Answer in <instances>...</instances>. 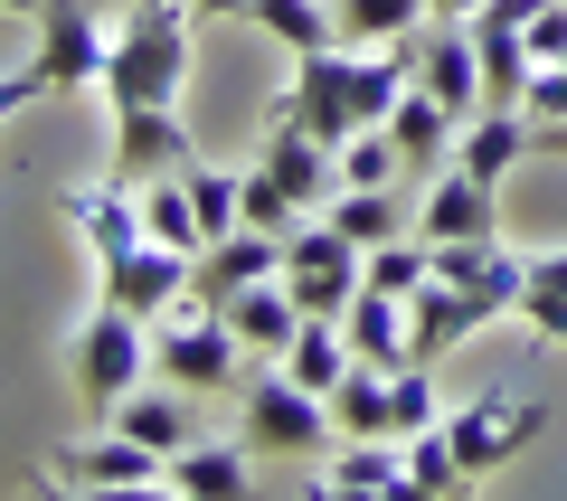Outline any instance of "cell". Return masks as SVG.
Segmentation results:
<instances>
[{"mask_svg": "<svg viewBox=\"0 0 567 501\" xmlns=\"http://www.w3.org/2000/svg\"><path fill=\"white\" fill-rule=\"evenodd\" d=\"M416 85V58L406 48H303L293 58V85H284V104L275 114L284 123H303V133H322V142H350V133H369V123H388L398 114V95Z\"/></svg>", "mask_w": 567, "mask_h": 501, "instance_id": "6da1fadb", "label": "cell"}, {"mask_svg": "<svg viewBox=\"0 0 567 501\" xmlns=\"http://www.w3.org/2000/svg\"><path fill=\"white\" fill-rule=\"evenodd\" d=\"M189 85V0H133L104 48V104L114 114H181Z\"/></svg>", "mask_w": 567, "mask_h": 501, "instance_id": "7a4b0ae2", "label": "cell"}, {"mask_svg": "<svg viewBox=\"0 0 567 501\" xmlns=\"http://www.w3.org/2000/svg\"><path fill=\"white\" fill-rule=\"evenodd\" d=\"M237 444L246 454H331L341 444V426H331V398H312L293 369H256V379H237Z\"/></svg>", "mask_w": 567, "mask_h": 501, "instance_id": "3957f363", "label": "cell"}, {"mask_svg": "<svg viewBox=\"0 0 567 501\" xmlns=\"http://www.w3.org/2000/svg\"><path fill=\"white\" fill-rule=\"evenodd\" d=\"M142 369H152L142 313H123V303H104V294H95V313L66 331V379H76L95 407H123V398L142 388Z\"/></svg>", "mask_w": 567, "mask_h": 501, "instance_id": "277c9868", "label": "cell"}, {"mask_svg": "<svg viewBox=\"0 0 567 501\" xmlns=\"http://www.w3.org/2000/svg\"><path fill=\"white\" fill-rule=\"evenodd\" d=\"M237 360H246V341H237V321L218 313V303H181V313L152 331V369H162L171 388H227L237 379Z\"/></svg>", "mask_w": 567, "mask_h": 501, "instance_id": "5b68a950", "label": "cell"}, {"mask_svg": "<svg viewBox=\"0 0 567 501\" xmlns=\"http://www.w3.org/2000/svg\"><path fill=\"white\" fill-rule=\"evenodd\" d=\"M39 473L58 482V492H171V454L133 444L123 426H104V436H76V444H48Z\"/></svg>", "mask_w": 567, "mask_h": 501, "instance_id": "8992f818", "label": "cell"}, {"mask_svg": "<svg viewBox=\"0 0 567 501\" xmlns=\"http://www.w3.org/2000/svg\"><path fill=\"white\" fill-rule=\"evenodd\" d=\"M284 284H293V303H303V313H350V294L369 284V246L341 237V227L312 208V218L284 237Z\"/></svg>", "mask_w": 567, "mask_h": 501, "instance_id": "52a82bcc", "label": "cell"}, {"mask_svg": "<svg viewBox=\"0 0 567 501\" xmlns=\"http://www.w3.org/2000/svg\"><path fill=\"white\" fill-rule=\"evenodd\" d=\"M539 436H548V398H511V388H492V398H473V407L445 417V444H454V463H464L473 482L502 473L511 454H529Z\"/></svg>", "mask_w": 567, "mask_h": 501, "instance_id": "ba28073f", "label": "cell"}, {"mask_svg": "<svg viewBox=\"0 0 567 501\" xmlns=\"http://www.w3.org/2000/svg\"><path fill=\"white\" fill-rule=\"evenodd\" d=\"M104 48H114V29L85 10V0H39V76L48 95H76V85H104Z\"/></svg>", "mask_w": 567, "mask_h": 501, "instance_id": "9c48e42d", "label": "cell"}, {"mask_svg": "<svg viewBox=\"0 0 567 501\" xmlns=\"http://www.w3.org/2000/svg\"><path fill=\"white\" fill-rule=\"evenodd\" d=\"M502 313H511L502 294H473V284H445V275H425L416 294H406V331H416V360L435 369L454 341H473V331H483V321H502Z\"/></svg>", "mask_w": 567, "mask_h": 501, "instance_id": "30bf717a", "label": "cell"}, {"mask_svg": "<svg viewBox=\"0 0 567 501\" xmlns=\"http://www.w3.org/2000/svg\"><path fill=\"white\" fill-rule=\"evenodd\" d=\"M58 208H66V227L85 237L95 275H104V265H123L142 237H152V227H142V190H133V181H114V171H104V181H85V190H66Z\"/></svg>", "mask_w": 567, "mask_h": 501, "instance_id": "8fae6325", "label": "cell"}, {"mask_svg": "<svg viewBox=\"0 0 567 501\" xmlns=\"http://www.w3.org/2000/svg\"><path fill=\"white\" fill-rule=\"evenodd\" d=\"M189 265H199V256H181V246H162V237H142L123 265H104V275H95V294L123 303V313H181V303H189Z\"/></svg>", "mask_w": 567, "mask_h": 501, "instance_id": "7c38bea8", "label": "cell"}, {"mask_svg": "<svg viewBox=\"0 0 567 501\" xmlns=\"http://www.w3.org/2000/svg\"><path fill=\"white\" fill-rule=\"evenodd\" d=\"M265 275H284V237L275 227H227V237H208L199 265H189V303H227V294H246V284H265Z\"/></svg>", "mask_w": 567, "mask_h": 501, "instance_id": "4fadbf2b", "label": "cell"}, {"mask_svg": "<svg viewBox=\"0 0 567 501\" xmlns=\"http://www.w3.org/2000/svg\"><path fill=\"white\" fill-rule=\"evenodd\" d=\"M256 161H265V171H275V181L293 190L303 208H331V200H341V142L303 133V123H284V114H275V133L256 142Z\"/></svg>", "mask_w": 567, "mask_h": 501, "instance_id": "5bb4252c", "label": "cell"}, {"mask_svg": "<svg viewBox=\"0 0 567 501\" xmlns=\"http://www.w3.org/2000/svg\"><path fill=\"white\" fill-rule=\"evenodd\" d=\"M416 237H502V190L492 181H473L464 161H445L435 171V190H425V208H416Z\"/></svg>", "mask_w": 567, "mask_h": 501, "instance_id": "9a60e30c", "label": "cell"}, {"mask_svg": "<svg viewBox=\"0 0 567 501\" xmlns=\"http://www.w3.org/2000/svg\"><path fill=\"white\" fill-rule=\"evenodd\" d=\"M218 313L237 321V341H246V360H284V350H293V331H303V303H293V284H284V275L246 284V294H227Z\"/></svg>", "mask_w": 567, "mask_h": 501, "instance_id": "2e32d148", "label": "cell"}, {"mask_svg": "<svg viewBox=\"0 0 567 501\" xmlns=\"http://www.w3.org/2000/svg\"><path fill=\"white\" fill-rule=\"evenodd\" d=\"M322 492H331V501H388V492H406V444H398V436H350V444H331Z\"/></svg>", "mask_w": 567, "mask_h": 501, "instance_id": "e0dca14e", "label": "cell"}, {"mask_svg": "<svg viewBox=\"0 0 567 501\" xmlns=\"http://www.w3.org/2000/svg\"><path fill=\"white\" fill-rule=\"evenodd\" d=\"M529 152H539V142H529V114H520V104H483V114L464 123V142H454V161H464L473 181H492V190H502Z\"/></svg>", "mask_w": 567, "mask_h": 501, "instance_id": "ac0fdd59", "label": "cell"}, {"mask_svg": "<svg viewBox=\"0 0 567 501\" xmlns=\"http://www.w3.org/2000/svg\"><path fill=\"white\" fill-rule=\"evenodd\" d=\"M388 133H398L406 171H445V161H454V142H464V114H454L445 95L406 85V95H398V114H388Z\"/></svg>", "mask_w": 567, "mask_h": 501, "instance_id": "d6986e66", "label": "cell"}, {"mask_svg": "<svg viewBox=\"0 0 567 501\" xmlns=\"http://www.w3.org/2000/svg\"><path fill=\"white\" fill-rule=\"evenodd\" d=\"M189 161V133L181 114H114V181H152V171H181Z\"/></svg>", "mask_w": 567, "mask_h": 501, "instance_id": "ffe728a7", "label": "cell"}, {"mask_svg": "<svg viewBox=\"0 0 567 501\" xmlns=\"http://www.w3.org/2000/svg\"><path fill=\"white\" fill-rule=\"evenodd\" d=\"M341 321H350V350H360V360H379V369H406V360H416V331H406V294H379V284H360Z\"/></svg>", "mask_w": 567, "mask_h": 501, "instance_id": "44dd1931", "label": "cell"}, {"mask_svg": "<svg viewBox=\"0 0 567 501\" xmlns=\"http://www.w3.org/2000/svg\"><path fill=\"white\" fill-rule=\"evenodd\" d=\"M284 369L312 388V398H331V388L360 369V350H350V321L341 313H303V331H293V350H284Z\"/></svg>", "mask_w": 567, "mask_h": 501, "instance_id": "7402d4cb", "label": "cell"}, {"mask_svg": "<svg viewBox=\"0 0 567 501\" xmlns=\"http://www.w3.org/2000/svg\"><path fill=\"white\" fill-rule=\"evenodd\" d=\"M142 227L162 246H181V256L208 246V218H199V200H189V171H152V181H142Z\"/></svg>", "mask_w": 567, "mask_h": 501, "instance_id": "603a6c76", "label": "cell"}, {"mask_svg": "<svg viewBox=\"0 0 567 501\" xmlns=\"http://www.w3.org/2000/svg\"><path fill=\"white\" fill-rule=\"evenodd\" d=\"M171 492H189V501H237V492H246V444L189 436L181 454H171Z\"/></svg>", "mask_w": 567, "mask_h": 501, "instance_id": "cb8c5ba5", "label": "cell"}, {"mask_svg": "<svg viewBox=\"0 0 567 501\" xmlns=\"http://www.w3.org/2000/svg\"><path fill=\"white\" fill-rule=\"evenodd\" d=\"M388 388H398V369H379V360H360L341 388H331V426H341V444L350 436H398V426H388Z\"/></svg>", "mask_w": 567, "mask_h": 501, "instance_id": "d4e9b609", "label": "cell"}, {"mask_svg": "<svg viewBox=\"0 0 567 501\" xmlns=\"http://www.w3.org/2000/svg\"><path fill=\"white\" fill-rule=\"evenodd\" d=\"M114 426H123L133 444H152V454H181V444L199 436V426H189V407L171 398V388H133V398L114 407Z\"/></svg>", "mask_w": 567, "mask_h": 501, "instance_id": "484cf974", "label": "cell"}, {"mask_svg": "<svg viewBox=\"0 0 567 501\" xmlns=\"http://www.w3.org/2000/svg\"><path fill=\"white\" fill-rule=\"evenodd\" d=\"M246 20H256V29H275V39L293 48V58H303V48H341V0H256Z\"/></svg>", "mask_w": 567, "mask_h": 501, "instance_id": "4316f807", "label": "cell"}, {"mask_svg": "<svg viewBox=\"0 0 567 501\" xmlns=\"http://www.w3.org/2000/svg\"><path fill=\"white\" fill-rule=\"evenodd\" d=\"M425 20H435L425 0H341V39L350 48H406Z\"/></svg>", "mask_w": 567, "mask_h": 501, "instance_id": "83f0119b", "label": "cell"}, {"mask_svg": "<svg viewBox=\"0 0 567 501\" xmlns=\"http://www.w3.org/2000/svg\"><path fill=\"white\" fill-rule=\"evenodd\" d=\"M520 321L539 331V341H558V350H567V246H539V256H529Z\"/></svg>", "mask_w": 567, "mask_h": 501, "instance_id": "f1b7e54d", "label": "cell"}, {"mask_svg": "<svg viewBox=\"0 0 567 501\" xmlns=\"http://www.w3.org/2000/svg\"><path fill=\"white\" fill-rule=\"evenodd\" d=\"M406 444V492H425V501H445V492H464V463H454V444H445V426H425V436H398Z\"/></svg>", "mask_w": 567, "mask_h": 501, "instance_id": "f546056e", "label": "cell"}, {"mask_svg": "<svg viewBox=\"0 0 567 501\" xmlns=\"http://www.w3.org/2000/svg\"><path fill=\"white\" fill-rule=\"evenodd\" d=\"M237 208H246V227H275V237H293V227L312 218V208L293 200L275 171H265V161H256V171H237Z\"/></svg>", "mask_w": 567, "mask_h": 501, "instance_id": "4dcf8cb0", "label": "cell"}, {"mask_svg": "<svg viewBox=\"0 0 567 501\" xmlns=\"http://www.w3.org/2000/svg\"><path fill=\"white\" fill-rule=\"evenodd\" d=\"M398 171H406V152H398V133H388V123H369V133L341 142V190H388Z\"/></svg>", "mask_w": 567, "mask_h": 501, "instance_id": "1f68e13d", "label": "cell"}, {"mask_svg": "<svg viewBox=\"0 0 567 501\" xmlns=\"http://www.w3.org/2000/svg\"><path fill=\"white\" fill-rule=\"evenodd\" d=\"M341 237H360V246H388V237H406V218H398V200L388 190H341V200L322 208Z\"/></svg>", "mask_w": 567, "mask_h": 501, "instance_id": "d6a6232c", "label": "cell"}, {"mask_svg": "<svg viewBox=\"0 0 567 501\" xmlns=\"http://www.w3.org/2000/svg\"><path fill=\"white\" fill-rule=\"evenodd\" d=\"M388 426H398V436H425V426H445V388L425 379V360H406V369H398V388H388Z\"/></svg>", "mask_w": 567, "mask_h": 501, "instance_id": "836d02e7", "label": "cell"}, {"mask_svg": "<svg viewBox=\"0 0 567 501\" xmlns=\"http://www.w3.org/2000/svg\"><path fill=\"white\" fill-rule=\"evenodd\" d=\"M520 114H529V123H567V58L529 67V95H520Z\"/></svg>", "mask_w": 567, "mask_h": 501, "instance_id": "e575fe53", "label": "cell"}, {"mask_svg": "<svg viewBox=\"0 0 567 501\" xmlns=\"http://www.w3.org/2000/svg\"><path fill=\"white\" fill-rule=\"evenodd\" d=\"M39 95H48V76H39V67H10V76H0V123H10V114H29Z\"/></svg>", "mask_w": 567, "mask_h": 501, "instance_id": "d590c367", "label": "cell"}, {"mask_svg": "<svg viewBox=\"0 0 567 501\" xmlns=\"http://www.w3.org/2000/svg\"><path fill=\"white\" fill-rule=\"evenodd\" d=\"M189 10H199V20H246L256 0H189Z\"/></svg>", "mask_w": 567, "mask_h": 501, "instance_id": "8d00e7d4", "label": "cell"}, {"mask_svg": "<svg viewBox=\"0 0 567 501\" xmlns=\"http://www.w3.org/2000/svg\"><path fill=\"white\" fill-rule=\"evenodd\" d=\"M425 10H435V20H473V10H483V0H425Z\"/></svg>", "mask_w": 567, "mask_h": 501, "instance_id": "74e56055", "label": "cell"}, {"mask_svg": "<svg viewBox=\"0 0 567 501\" xmlns=\"http://www.w3.org/2000/svg\"><path fill=\"white\" fill-rule=\"evenodd\" d=\"M0 10H29V20H39V0H0Z\"/></svg>", "mask_w": 567, "mask_h": 501, "instance_id": "f35d334b", "label": "cell"}]
</instances>
